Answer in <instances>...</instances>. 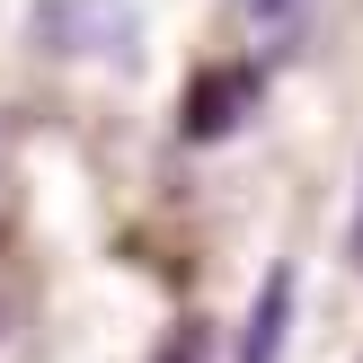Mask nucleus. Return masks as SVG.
<instances>
[{
	"mask_svg": "<svg viewBox=\"0 0 363 363\" xmlns=\"http://www.w3.org/2000/svg\"><path fill=\"white\" fill-rule=\"evenodd\" d=\"M35 35L53 53H133V0H35Z\"/></svg>",
	"mask_w": 363,
	"mask_h": 363,
	"instance_id": "nucleus-1",
	"label": "nucleus"
},
{
	"mask_svg": "<svg viewBox=\"0 0 363 363\" xmlns=\"http://www.w3.org/2000/svg\"><path fill=\"white\" fill-rule=\"evenodd\" d=\"M257 89H266L257 62H222V71H204V80L186 89V133H195V142H222L230 124L257 106Z\"/></svg>",
	"mask_w": 363,
	"mask_h": 363,
	"instance_id": "nucleus-2",
	"label": "nucleus"
},
{
	"mask_svg": "<svg viewBox=\"0 0 363 363\" xmlns=\"http://www.w3.org/2000/svg\"><path fill=\"white\" fill-rule=\"evenodd\" d=\"M284 328H293V266L266 275L257 311H248V337H240V363H275V354H284Z\"/></svg>",
	"mask_w": 363,
	"mask_h": 363,
	"instance_id": "nucleus-3",
	"label": "nucleus"
},
{
	"mask_svg": "<svg viewBox=\"0 0 363 363\" xmlns=\"http://www.w3.org/2000/svg\"><path fill=\"white\" fill-rule=\"evenodd\" d=\"M230 18H240L248 35H266V45H293L301 18H311V0H230Z\"/></svg>",
	"mask_w": 363,
	"mask_h": 363,
	"instance_id": "nucleus-4",
	"label": "nucleus"
},
{
	"mask_svg": "<svg viewBox=\"0 0 363 363\" xmlns=\"http://www.w3.org/2000/svg\"><path fill=\"white\" fill-rule=\"evenodd\" d=\"M151 363H213V328H195V319H177L169 337H160Z\"/></svg>",
	"mask_w": 363,
	"mask_h": 363,
	"instance_id": "nucleus-5",
	"label": "nucleus"
},
{
	"mask_svg": "<svg viewBox=\"0 0 363 363\" xmlns=\"http://www.w3.org/2000/svg\"><path fill=\"white\" fill-rule=\"evenodd\" d=\"M346 248H354V266H363V204H354V240H346Z\"/></svg>",
	"mask_w": 363,
	"mask_h": 363,
	"instance_id": "nucleus-6",
	"label": "nucleus"
}]
</instances>
